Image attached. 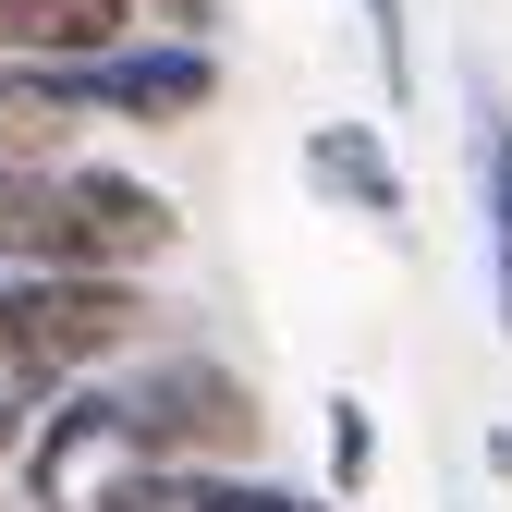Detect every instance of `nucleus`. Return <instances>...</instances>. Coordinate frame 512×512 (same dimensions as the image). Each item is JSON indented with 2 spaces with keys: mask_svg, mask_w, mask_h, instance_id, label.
Returning <instances> with one entry per match:
<instances>
[{
  "mask_svg": "<svg viewBox=\"0 0 512 512\" xmlns=\"http://www.w3.org/2000/svg\"><path fill=\"white\" fill-rule=\"evenodd\" d=\"M476 244H488V305H500V342H512V122H500V98H488V74H476Z\"/></svg>",
  "mask_w": 512,
  "mask_h": 512,
  "instance_id": "6e6552de",
  "label": "nucleus"
},
{
  "mask_svg": "<svg viewBox=\"0 0 512 512\" xmlns=\"http://www.w3.org/2000/svg\"><path fill=\"white\" fill-rule=\"evenodd\" d=\"M171 244H183V208L147 171H98V159L0 171V269L25 281H147Z\"/></svg>",
  "mask_w": 512,
  "mask_h": 512,
  "instance_id": "f257e3e1",
  "label": "nucleus"
},
{
  "mask_svg": "<svg viewBox=\"0 0 512 512\" xmlns=\"http://www.w3.org/2000/svg\"><path fill=\"white\" fill-rule=\"evenodd\" d=\"M317 415H330V500H354V488L378 476V403H366V391H330Z\"/></svg>",
  "mask_w": 512,
  "mask_h": 512,
  "instance_id": "1a4fd4ad",
  "label": "nucleus"
},
{
  "mask_svg": "<svg viewBox=\"0 0 512 512\" xmlns=\"http://www.w3.org/2000/svg\"><path fill=\"white\" fill-rule=\"evenodd\" d=\"M147 13L135 0H0V61H49V74H86V61L135 49Z\"/></svg>",
  "mask_w": 512,
  "mask_h": 512,
  "instance_id": "39448f33",
  "label": "nucleus"
},
{
  "mask_svg": "<svg viewBox=\"0 0 512 512\" xmlns=\"http://www.w3.org/2000/svg\"><path fill=\"white\" fill-rule=\"evenodd\" d=\"M208 98H220V49H208V37H135V49L86 61V122H147V135H183Z\"/></svg>",
  "mask_w": 512,
  "mask_h": 512,
  "instance_id": "20e7f679",
  "label": "nucleus"
},
{
  "mask_svg": "<svg viewBox=\"0 0 512 512\" xmlns=\"http://www.w3.org/2000/svg\"><path fill=\"white\" fill-rule=\"evenodd\" d=\"M171 512H342V500H305V488H269V476H183Z\"/></svg>",
  "mask_w": 512,
  "mask_h": 512,
  "instance_id": "9d476101",
  "label": "nucleus"
},
{
  "mask_svg": "<svg viewBox=\"0 0 512 512\" xmlns=\"http://www.w3.org/2000/svg\"><path fill=\"white\" fill-rule=\"evenodd\" d=\"M37 159H86V74L0 61V171H37Z\"/></svg>",
  "mask_w": 512,
  "mask_h": 512,
  "instance_id": "423d86ee",
  "label": "nucleus"
},
{
  "mask_svg": "<svg viewBox=\"0 0 512 512\" xmlns=\"http://www.w3.org/2000/svg\"><path fill=\"white\" fill-rule=\"evenodd\" d=\"M25 512H171V476L147 464V439L122 427L110 378L61 391L25 427Z\"/></svg>",
  "mask_w": 512,
  "mask_h": 512,
  "instance_id": "7ed1b4c3",
  "label": "nucleus"
},
{
  "mask_svg": "<svg viewBox=\"0 0 512 512\" xmlns=\"http://www.w3.org/2000/svg\"><path fill=\"white\" fill-rule=\"evenodd\" d=\"M366 25H378V74H391V110L415 86V37H403V0H366Z\"/></svg>",
  "mask_w": 512,
  "mask_h": 512,
  "instance_id": "9b49d317",
  "label": "nucleus"
},
{
  "mask_svg": "<svg viewBox=\"0 0 512 512\" xmlns=\"http://www.w3.org/2000/svg\"><path fill=\"white\" fill-rule=\"evenodd\" d=\"M305 183H317L330 208L403 232V159H391V135H378V122H305Z\"/></svg>",
  "mask_w": 512,
  "mask_h": 512,
  "instance_id": "0eeeda50",
  "label": "nucleus"
},
{
  "mask_svg": "<svg viewBox=\"0 0 512 512\" xmlns=\"http://www.w3.org/2000/svg\"><path fill=\"white\" fill-rule=\"evenodd\" d=\"M122 427L147 439V464L183 488V476H244L256 439H269V403H256V378L220 366V354H183V342H147L135 366L110 378Z\"/></svg>",
  "mask_w": 512,
  "mask_h": 512,
  "instance_id": "f03ea898",
  "label": "nucleus"
}]
</instances>
